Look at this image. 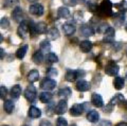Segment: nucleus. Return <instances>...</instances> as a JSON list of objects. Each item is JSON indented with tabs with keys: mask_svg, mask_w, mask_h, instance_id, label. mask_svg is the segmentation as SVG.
I'll use <instances>...</instances> for the list:
<instances>
[{
	"mask_svg": "<svg viewBox=\"0 0 127 126\" xmlns=\"http://www.w3.org/2000/svg\"><path fill=\"white\" fill-rule=\"evenodd\" d=\"M113 4L110 0H103L99 6L98 13L104 17H112L114 13L112 11Z\"/></svg>",
	"mask_w": 127,
	"mask_h": 126,
	"instance_id": "1",
	"label": "nucleus"
},
{
	"mask_svg": "<svg viewBox=\"0 0 127 126\" xmlns=\"http://www.w3.org/2000/svg\"><path fill=\"white\" fill-rule=\"evenodd\" d=\"M84 75H85V72L81 70H68L66 73L65 79L69 82H74L76 79L82 78Z\"/></svg>",
	"mask_w": 127,
	"mask_h": 126,
	"instance_id": "2",
	"label": "nucleus"
},
{
	"mask_svg": "<svg viewBox=\"0 0 127 126\" xmlns=\"http://www.w3.org/2000/svg\"><path fill=\"white\" fill-rule=\"evenodd\" d=\"M120 67L114 60L109 61L105 67V72L110 77H114L119 73Z\"/></svg>",
	"mask_w": 127,
	"mask_h": 126,
	"instance_id": "3",
	"label": "nucleus"
},
{
	"mask_svg": "<svg viewBox=\"0 0 127 126\" xmlns=\"http://www.w3.org/2000/svg\"><path fill=\"white\" fill-rule=\"evenodd\" d=\"M57 86V82L55 80L50 78H43L40 83L41 89L45 91H52Z\"/></svg>",
	"mask_w": 127,
	"mask_h": 126,
	"instance_id": "4",
	"label": "nucleus"
},
{
	"mask_svg": "<svg viewBox=\"0 0 127 126\" xmlns=\"http://www.w3.org/2000/svg\"><path fill=\"white\" fill-rule=\"evenodd\" d=\"M37 96V91L35 87L33 85H29L27 87L24 91V97L29 102L33 103L35 101Z\"/></svg>",
	"mask_w": 127,
	"mask_h": 126,
	"instance_id": "5",
	"label": "nucleus"
},
{
	"mask_svg": "<svg viewBox=\"0 0 127 126\" xmlns=\"http://www.w3.org/2000/svg\"><path fill=\"white\" fill-rule=\"evenodd\" d=\"M28 32H29V22L26 21H22L20 23L18 28H17V34L21 38L24 39L26 37Z\"/></svg>",
	"mask_w": 127,
	"mask_h": 126,
	"instance_id": "6",
	"label": "nucleus"
},
{
	"mask_svg": "<svg viewBox=\"0 0 127 126\" xmlns=\"http://www.w3.org/2000/svg\"><path fill=\"white\" fill-rule=\"evenodd\" d=\"M29 11L32 15L35 16H41L43 15L44 12V8L40 4L35 3L30 6Z\"/></svg>",
	"mask_w": 127,
	"mask_h": 126,
	"instance_id": "7",
	"label": "nucleus"
},
{
	"mask_svg": "<svg viewBox=\"0 0 127 126\" xmlns=\"http://www.w3.org/2000/svg\"><path fill=\"white\" fill-rule=\"evenodd\" d=\"M68 110V104L64 99H62L58 102V104L54 109V113L57 115H63Z\"/></svg>",
	"mask_w": 127,
	"mask_h": 126,
	"instance_id": "8",
	"label": "nucleus"
},
{
	"mask_svg": "<svg viewBox=\"0 0 127 126\" xmlns=\"http://www.w3.org/2000/svg\"><path fill=\"white\" fill-rule=\"evenodd\" d=\"M84 111V104H74L69 109V114L74 117L81 115Z\"/></svg>",
	"mask_w": 127,
	"mask_h": 126,
	"instance_id": "9",
	"label": "nucleus"
},
{
	"mask_svg": "<svg viewBox=\"0 0 127 126\" xmlns=\"http://www.w3.org/2000/svg\"><path fill=\"white\" fill-rule=\"evenodd\" d=\"M104 36L103 37V41L106 43H110L114 41L115 35V31L113 27H109L104 33Z\"/></svg>",
	"mask_w": 127,
	"mask_h": 126,
	"instance_id": "10",
	"label": "nucleus"
},
{
	"mask_svg": "<svg viewBox=\"0 0 127 126\" xmlns=\"http://www.w3.org/2000/svg\"><path fill=\"white\" fill-rule=\"evenodd\" d=\"M79 31L82 36L86 37L93 36L95 34V31H94V28L91 26L87 24H84L81 26Z\"/></svg>",
	"mask_w": 127,
	"mask_h": 126,
	"instance_id": "11",
	"label": "nucleus"
},
{
	"mask_svg": "<svg viewBox=\"0 0 127 126\" xmlns=\"http://www.w3.org/2000/svg\"><path fill=\"white\" fill-rule=\"evenodd\" d=\"M76 88L78 91L85 92L88 91L91 88V84L89 82L84 80H80L76 84Z\"/></svg>",
	"mask_w": 127,
	"mask_h": 126,
	"instance_id": "12",
	"label": "nucleus"
},
{
	"mask_svg": "<svg viewBox=\"0 0 127 126\" xmlns=\"http://www.w3.org/2000/svg\"><path fill=\"white\" fill-rule=\"evenodd\" d=\"M91 103L96 108H102L104 106L102 97L97 93H93L91 96Z\"/></svg>",
	"mask_w": 127,
	"mask_h": 126,
	"instance_id": "13",
	"label": "nucleus"
},
{
	"mask_svg": "<svg viewBox=\"0 0 127 126\" xmlns=\"http://www.w3.org/2000/svg\"><path fill=\"white\" fill-rule=\"evenodd\" d=\"M125 101V97L120 93L115 94L114 97L111 99L109 103V104L107 107H109L110 108H112L116 104H120V103H124Z\"/></svg>",
	"mask_w": 127,
	"mask_h": 126,
	"instance_id": "14",
	"label": "nucleus"
},
{
	"mask_svg": "<svg viewBox=\"0 0 127 126\" xmlns=\"http://www.w3.org/2000/svg\"><path fill=\"white\" fill-rule=\"evenodd\" d=\"M12 17L17 22L21 23L23 20V12L19 6H16L12 12Z\"/></svg>",
	"mask_w": 127,
	"mask_h": 126,
	"instance_id": "15",
	"label": "nucleus"
},
{
	"mask_svg": "<svg viewBox=\"0 0 127 126\" xmlns=\"http://www.w3.org/2000/svg\"><path fill=\"white\" fill-rule=\"evenodd\" d=\"M60 37V32L56 27H52L47 32V38L48 41H55Z\"/></svg>",
	"mask_w": 127,
	"mask_h": 126,
	"instance_id": "16",
	"label": "nucleus"
},
{
	"mask_svg": "<svg viewBox=\"0 0 127 126\" xmlns=\"http://www.w3.org/2000/svg\"><path fill=\"white\" fill-rule=\"evenodd\" d=\"M80 50L83 53H89L93 48V43L88 40L82 41L79 44Z\"/></svg>",
	"mask_w": 127,
	"mask_h": 126,
	"instance_id": "17",
	"label": "nucleus"
},
{
	"mask_svg": "<svg viewBox=\"0 0 127 126\" xmlns=\"http://www.w3.org/2000/svg\"><path fill=\"white\" fill-rule=\"evenodd\" d=\"M42 115V112L40 109L34 106L30 107L29 109V116L32 119H37L39 118Z\"/></svg>",
	"mask_w": 127,
	"mask_h": 126,
	"instance_id": "18",
	"label": "nucleus"
},
{
	"mask_svg": "<svg viewBox=\"0 0 127 126\" xmlns=\"http://www.w3.org/2000/svg\"><path fill=\"white\" fill-rule=\"evenodd\" d=\"M63 31L66 36H71L76 32V27L72 24L66 23L63 26Z\"/></svg>",
	"mask_w": 127,
	"mask_h": 126,
	"instance_id": "19",
	"label": "nucleus"
},
{
	"mask_svg": "<svg viewBox=\"0 0 127 126\" xmlns=\"http://www.w3.org/2000/svg\"><path fill=\"white\" fill-rule=\"evenodd\" d=\"M32 58L33 63H35L36 65H40L43 60V52L41 50H37L35 52H34Z\"/></svg>",
	"mask_w": 127,
	"mask_h": 126,
	"instance_id": "20",
	"label": "nucleus"
},
{
	"mask_svg": "<svg viewBox=\"0 0 127 126\" xmlns=\"http://www.w3.org/2000/svg\"><path fill=\"white\" fill-rule=\"evenodd\" d=\"M21 91H22V89H21V86L19 84H16L11 88L10 95L11 98L13 99H17L21 95Z\"/></svg>",
	"mask_w": 127,
	"mask_h": 126,
	"instance_id": "21",
	"label": "nucleus"
},
{
	"mask_svg": "<svg viewBox=\"0 0 127 126\" xmlns=\"http://www.w3.org/2000/svg\"><path fill=\"white\" fill-rule=\"evenodd\" d=\"M87 119L92 123H96L99 121V114L95 110H92L88 113L86 116Z\"/></svg>",
	"mask_w": 127,
	"mask_h": 126,
	"instance_id": "22",
	"label": "nucleus"
},
{
	"mask_svg": "<svg viewBox=\"0 0 127 126\" xmlns=\"http://www.w3.org/2000/svg\"><path fill=\"white\" fill-rule=\"evenodd\" d=\"M39 79V73L37 70H32L30 71L27 75V80L30 83H34Z\"/></svg>",
	"mask_w": 127,
	"mask_h": 126,
	"instance_id": "23",
	"label": "nucleus"
},
{
	"mask_svg": "<svg viewBox=\"0 0 127 126\" xmlns=\"http://www.w3.org/2000/svg\"><path fill=\"white\" fill-rule=\"evenodd\" d=\"M125 86V80L120 77H117L114 80V86L117 90H121Z\"/></svg>",
	"mask_w": 127,
	"mask_h": 126,
	"instance_id": "24",
	"label": "nucleus"
},
{
	"mask_svg": "<svg viewBox=\"0 0 127 126\" xmlns=\"http://www.w3.org/2000/svg\"><path fill=\"white\" fill-rule=\"evenodd\" d=\"M58 16L62 19H68L70 15V11L65 7H60L58 9L57 11Z\"/></svg>",
	"mask_w": 127,
	"mask_h": 126,
	"instance_id": "25",
	"label": "nucleus"
},
{
	"mask_svg": "<svg viewBox=\"0 0 127 126\" xmlns=\"http://www.w3.org/2000/svg\"><path fill=\"white\" fill-rule=\"evenodd\" d=\"M47 26L45 22H40L35 24V31L37 34H43L47 32Z\"/></svg>",
	"mask_w": 127,
	"mask_h": 126,
	"instance_id": "26",
	"label": "nucleus"
},
{
	"mask_svg": "<svg viewBox=\"0 0 127 126\" xmlns=\"http://www.w3.org/2000/svg\"><path fill=\"white\" fill-rule=\"evenodd\" d=\"M53 98V95L50 92H42L39 96V99L42 103H48Z\"/></svg>",
	"mask_w": 127,
	"mask_h": 126,
	"instance_id": "27",
	"label": "nucleus"
},
{
	"mask_svg": "<svg viewBox=\"0 0 127 126\" xmlns=\"http://www.w3.org/2000/svg\"><path fill=\"white\" fill-rule=\"evenodd\" d=\"M4 110L7 114H11L13 111L14 109V104L13 101L9 99L6 100L4 103Z\"/></svg>",
	"mask_w": 127,
	"mask_h": 126,
	"instance_id": "28",
	"label": "nucleus"
},
{
	"mask_svg": "<svg viewBox=\"0 0 127 126\" xmlns=\"http://www.w3.org/2000/svg\"><path fill=\"white\" fill-rule=\"evenodd\" d=\"M28 48H29L28 45H24L20 47V48L16 51V57L20 60L23 59L25 55H26V53H27Z\"/></svg>",
	"mask_w": 127,
	"mask_h": 126,
	"instance_id": "29",
	"label": "nucleus"
},
{
	"mask_svg": "<svg viewBox=\"0 0 127 126\" xmlns=\"http://www.w3.org/2000/svg\"><path fill=\"white\" fill-rule=\"evenodd\" d=\"M40 48L42 52L48 53L51 48V45L48 40H44L40 43Z\"/></svg>",
	"mask_w": 127,
	"mask_h": 126,
	"instance_id": "30",
	"label": "nucleus"
},
{
	"mask_svg": "<svg viewBox=\"0 0 127 126\" xmlns=\"http://www.w3.org/2000/svg\"><path fill=\"white\" fill-rule=\"evenodd\" d=\"M46 62L48 63H54L58 62V58L57 55L52 52H49L47 54L45 57Z\"/></svg>",
	"mask_w": 127,
	"mask_h": 126,
	"instance_id": "31",
	"label": "nucleus"
},
{
	"mask_svg": "<svg viewBox=\"0 0 127 126\" xmlns=\"http://www.w3.org/2000/svg\"><path fill=\"white\" fill-rule=\"evenodd\" d=\"M114 6L117 9H118L120 12H124L125 13V12L127 11V1H125V0H123V1H122L119 3L115 4Z\"/></svg>",
	"mask_w": 127,
	"mask_h": 126,
	"instance_id": "32",
	"label": "nucleus"
},
{
	"mask_svg": "<svg viewBox=\"0 0 127 126\" xmlns=\"http://www.w3.org/2000/svg\"><path fill=\"white\" fill-rule=\"evenodd\" d=\"M71 89L69 87H66L63 89H60L58 91V95L61 97H64V98H68L71 95Z\"/></svg>",
	"mask_w": 127,
	"mask_h": 126,
	"instance_id": "33",
	"label": "nucleus"
},
{
	"mask_svg": "<svg viewBox=\"0 0 127 126\" xmlns=\"http://www.w3.org/2000/svg\"><path fill=\"white\" fill-rule=\"evenodd\" d=\"M19 2V0H4V7L6 8H9L16 6Z\"/></svg>",
	"mask_w": 127,
	"mask_h": 126,
	"instance_id": "34",
	"label": "nucleus"
},
{
	"mask_svg": "<svg viewBox=\"0 0 127 126\" xmlns=\"http://www.w3.org/2000/svg\"><path fill=\"white\" fill-rule=\"evenodd\" d=\"M88 9H89V11H91V12H97L98 9H99V6H98L97 4L91 2V1L88 2Z\"/></svg>",
	"mask_w": 127,
	"mask_h": 126,
	"instance_id": "35",
	"label": "nucleus"
},
{
	"mask_svg": "<svg viewBox=\"0 0 127 126\" xmlns=\"http://www.w3.org/2000/svg\"><path fill=\"white\" fill-rule=\"evenodd\" d=\"M57 126H68V122L66 119H64L63 117H59L57 119V123H56Z\"/></svg>",
	"mask_w": 127,
	"mask_h": 126,
	"instance_id": "36",
	"label": "nucleus"
},
{
	"mask_svg": "<svg viewBox=\"0 0 127 126\" xmlns=\"http://www.w3.org/2000/svg\"><path fill=\"white\" fill-rule=\"evenodd\" d=\"M58 75V72H57V69L54 68H49L47 71V75L48 77V78H51V77H55L57 76Z\"/></svg>",
	"mask_w": 127,
	"mask_h": 126,
	"instance_id": "37",
	"label": "nucleus"
},
{
	"mask_svg": "<svg viewBox=\"0 0 127 126\" xmlns=\"http://www.w3.org/2000/svg\"><path fill=\"white\" fill-rule=\"evenodd\" d=\"M63 4L67 6L74 7L78 3L79 0H62Z\"/></svg>",
	"mask_w": 127,
	"mask_h": 126,
	"instance_id": "38",
	"label": "nucleus"
},
{
	"mask_svg": "<svg viewBox=\"0 0 127 126\" xmlns=\"http://www.w3.org/2000/svg\"><path fill=\"white\" fill-rule=\"evenodd\" d=\"M1 27L2 29H6L9 26V21L6 17H3L1 20Z\"/></svg>",
	"mask_w": 127,
	"mask_h": 126,
	"instance_id": "39",
	"label": "nucleus"
},
{
	"mask_svg": "<svg viewBox=\"0 0 127 126\" xmlns=\"http://www.w3.org/2000/svg\"><path fill=\"white\" fill-rule=\"evenodd\" d=\"M7 94V89L5 86H1L0 88V95H1V99H4L6 97Z\"/></svg>",
	"mask_w": 127,
	"mask_h": 126,
	"instance_id": "40",
	"label": "nucleus"
},
{
	"mask_svg": "<svg viewBox=\"0 0 127 126\" xmlns=\"http://www.w3.org/2000/svg\"><path fill=\"white\" fill-rule=\"evenodd\" d=\"M110 26H108L107 24H103L100 25V26L99 27V28H98L97 29V32H100V33H101V32H105V31H106L107 29H108V27H109Z\"/></svg>",
	"mask_w": 127,
	"mask_h": 126,
	"instance_id": "41",
	"label": "nucleus"
},
{
	"mask_svg": "<svg viewBox=\"0 0 127 126\" xmlns=\"http://www.w3.org/2000/svg\"><path fill=\"white\" fill-rule=\"evenodd\" d=\"M40 126H52V125H51L50 123H49L48 121L46 120H43V121L41 122Z\"/></svg>",
	"mask_w": 127,
	"mask_h": 126,
	"instance_id": "42",
	"label": "nucleus"
},
{
	"mask_svg": "<svg viewBox=\"0 0 127 126\" xmlns=\"http://www.w3.org/2000/svg\"><path fill=\"white\" fill-rule=\"evenodd\" d=\"M100 126H111V123L107 121H104L102 122Z\"/></svg>",
	"mask_w": 127,
	"mask_h": 126,
	"instance_id": "43",
	"label": "nucleus"
},
{
	"mask_svg": "<svg viewBox=\"0 0 127 126\" xmlns=\"http://www.w3.org/2000/svg\"><path fill=\"white\" fill-rule=\"evenodd\" d=\"M115 126H127V123L125 122H122V123H118Z\"/></svg>",
	"mask_w": 127,
	"mask_h": 126,
	"instance_id": "44",
	"label": "nucleus"
},
{
	"mask_svg": "<svg viewBox=\"0 0 127 126\" xmlns=\"http://www.w3.org/2000/svg\"><path fill=\"white\" fill-rule=\"evenodd\" d=\"M4 54V52L3 49L2 48H1V58L2 59L3 58V56Z\"/></svg>",
	"mask_w": 127,
	"mask_h": 126,
	"instance_id": "45",
	"label": "nucleus"
},
{
	"mask_svg": "<svg viewBox=\"0 0 127 126\" xmlns=\"http://www.w3.org/2000/svg\"><path fill=\"white\" fill-rule=\"evenodd\" d=\"M28 1L31 2H35V1H37V0H28Z\"/></svg>",
	"mask_w": 127,
	"mask_h": 126,
	"instance_id": "46",
	"label": "nucleus"
},
{
	"mask_svg": "<svg viewBox=\"0 0 127 126\" xmlns=\"http://www.w3.org/2000/svg\"><path fill=\"white\" fill-rule=\"evenodd\" d=\"M125 29H126V31H127V22L126 25H125Z\"/></svg>",
	"mask_w": 127,
	"mask_h": 126,
	"instance_id": "47",
	"label": "nucleus"
},
{
	"mask_svg": "<svg viewBox=\"0 0 127 126\" xmlns=\"http://www.w3.org/2000/svg\"><path fill=\"white\" fill-rule=\"evenodd\" d=\"M71 126H76V124H72Z\"/></svg>",
	"mask_w": 127,
	"mask_h": 126,
	"instance_id": "48",
	"label": "nucleus"
},
{
	"mask_svg": "<svg viewBox=\"0 0 127 126\" xmlns=\"http://www.w3.org/2000/svg\"><path fill=\"white\" fill-rule=\"evenodd\" d=\"M7 126V125H3V126Z\"/></svg>",
	"mask_w": 127,
	"mask_h": 126,
	"instance_id": "49",
	"label": "nucleus"
},
{
	"mask_svg": "<svg viewBox=\"0 0 127 126\" xmlns=\"http://www.w3.org/2000/svg\"><path fill=\"white\" fill-rule=\"evenodd\" d=\"M126 77H127V76H126Z\"/></svg>",
	"mask_w": 127,
	"mask_h": 126,
	"instance_id": "50",
	"label": "nucleus"
},
{
	"mask_svg": "<svg viewBox=\"0 0 127 126\" xmlns=\"http://www.w3.org/2000/svg\"></svg>",
	"mask_w": 127,
	"mask_h": 126,
	"instance_id": "51",
	"label": "nucleus"
},
{
	"mask_svg": "<svg viewBox=\"0 0 127 126\" xmlns=\"http://www.w3.org/2000/svg\"></svg>",
	"mask_w": 127,
	"mask_h": 126,
	"instance_id": "52",
	"label": "nucleus"
}]
</instances>
